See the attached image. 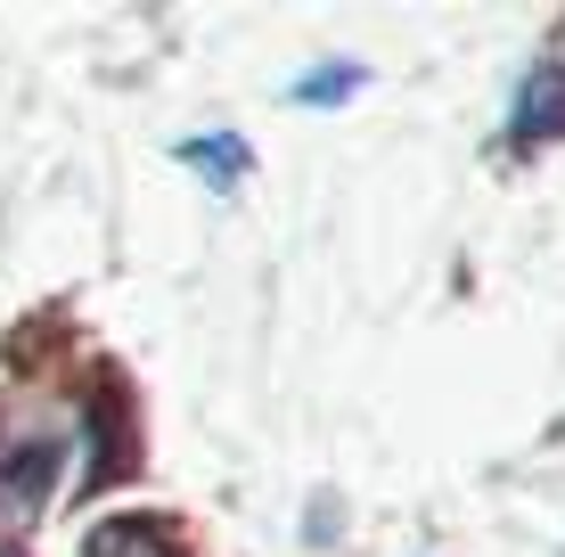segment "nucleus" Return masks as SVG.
I'll list each match as a JSON object with an SVG mask.
<instances>
[{
	"label": "nucleus",
	"mask_w": 565,
	"mask_h": 557,
	"mask_svg": "<svg viewBox=\"0 0 565 557\" xmlns=\"http://www.w3.org/2000/svg\"><path fill=\"white\" fill-rule=\"evenodd\" d=\"M57 468H66V443L57 435H9L0 443V533H25L42 516Z\"/></svg>",
	"instance_id": "1"
},
{
	"label": "nucleus",
	"mask_w": 565,
	"mask_h": 557,
	"mask_svg": "<svg viewBox=\"0 0 565 557\" xmlns=\"http://www.w3.org/2000/svg\"><path fill=\"white\" fill-rule=\"evenodd\" d=\"M509 131H516V148H533V140H557V131H565V66H533V74H524Z\"/></svg>",
	"instance_id": "2"
},
{
	"label": "nucleus",
	"mask_w": 565,
	"mask_h": 557,
	"mask_svg": "<svg viewBox=\"0 0 565 557\" xmlns=\"http://www.w3.org/2000/svg\"><path fill=\"white\" fill-rule=\"evenodd\" d=\"M83 557H181L164 542V525H156V516H115V525H99L83 542Z\"/></svg>",
	"instance_id": "3"
},
{
	"label": "nucleus",
	"mask_w": 565,
	"mask_h": 557,
	"mask_svg": "<svg viewBox=\"0 0 565 557\" xmlns=\"http://www.w3.org/2000/svg\"><path fill=\"white\" fill-rule=\"evenodd\" d=\"M181 164L213 172V189H238V181H246V148L230 140V131H205V140H181Z\"/></svg>",
	"instance_id": "4"
},
{
	"label": "nucleus",
	"mask_w": 565,
	"mask_h": 557,
	"mask_svg": "<svg viewBox=\"0 0 565 557\" xmlns=\"http://www.w3.org/2000/svg\"><path fill=\"white\" fill-rule=\"evenodd\" d=\"M353 90H361V66H328V74H303L296 99L303 107H328V99H353Z\"/></svg>",
	"instance_id": "5"
}]
</instances>
